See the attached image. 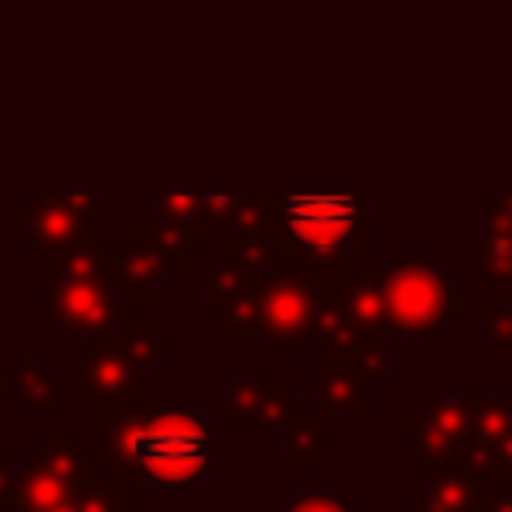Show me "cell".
Here are the masks:
<instances>
[{
  "label": "cell",
  "instance_id": "8992f818",
  "mask_svg": "<svg viewBox=\"0 0 512 512\" xmlns=\"http://www.w3.org/2000/svg\"><path fill=\"white\" fill-rule=\"evenodd\" d=\"M284 408H288V400L280 392V380L276 376H256V380H244V384L232 388V396H228V412H232L228 424L232 428H240V424L260 428V424H272L276 412H284Z\"/></svg>",
  "mask_w": 512,
  "mask_h": 512
},
{
  "label": "cell",
  "instance_id": "ba28073f",
  "mask_svg": "<svg viewBox=\"0 0 512 512\" xmlns=\"http://www.w3.org/2000/svg\"><path fill=\"white\" fill-rule=\"evenodd\" d=\"M464 424H468V400H452V396L436 400L432 412H416V416H412V432H416V440H420L424 448H444V444H452V440L464 432Z\"/></svg>",
  "mask_w": 512,
  "mask_h": 512
},
{
  "label": "cell",
  "instance_id": "52a82bcc",
  "mask_svg": "<svg viewBox=\"0 0 512 512\" xmlns=\"http://www.w3.org/2000/svg\"><path fill=\"white\" fill-rule=\"evenodd\" d=\"M136 344H104V348H88L84 364H80V380L88 392H120L128 380V368L140 364Z\"/></svg>",
  "mask_w": 512,
  "mask_h": 512
},
{
  "label": "cell",
  "instance_id": "9c48e42d",
  "mask_svg": "<svg viewBox=\"0 0 512 512\" xmlns=\"http://www.w3.org/2000/svg\"><path fill=\"white\" fill-rule=\"evenodd\" d=\"M432 512H476V476L460 468H444L428 480Z\"/></svg>",
  "mask_w": 512,
  "mask_h": 512
},
{
  "label": "cell",
  "instance_id": "6da1fadb",
  "mask_svg": "<svg viewBox=\"0 0 512 512\" xmlns=\"http://www.w3.org/2000/svg\"><path fill=\"white\" fill-rule=\"evenodd\" d=\"M120 452L136 464V472L160 480V484H188L200 476L208 456V432L192 412H160L140 420Z\"/></svg>",
  "mask_w": 512,
  "mask_h": 512
},
{
  "label": "cell",
  "instance_id": "277c9868",
  "mask_svg": "<svg viewBox=\"0 0 512 512\" xmlns=\"http://www.w3.org/2000/svg\"><path fill=\"white\" fill-rule=\"evenodd\" d=\"M52 316L68 336L76 332H104L112 316V288L108 276L100 272V260L88 252L84 260H68V272L52 288Z\"/></svg>",
  "mask_w": 512,
  "mask_h": 512
},
{
  "label": "cell",
  "instance_id": "5bb4252c",
  "mask_svg": "<svg viewBox=\"0 0 512 512\" xmlns=\"http://www.w3.org/2000/svg\"><path fill=\"white\" fill-rule=\"evenodd\" d=\"M12 492H16V480L4 472V456H0V500H4V496H12Z\"/></svg>",
  "mask_w": 512,
  "mask_h": 512
},
{
  "label": "cell",
  "instance_id": "9a60e30c",
  "mask_svg": "<svg viewBox=\"0 0 512 512\" xmlns=\"http://www.w3.org/2000/svg\"><path fill=\"white\" fill-rule=\"evenodd\" d=\"M492 512H512V492H504V496L492 504Z\"/></svg>",
  "mask_w": 512,
  "mask_h": 512
},
{
  "label": "cell",
  "instance_id": "7a4b0ae2",
  "mask_svg": "<svg viewBox=\"0 0 512 512\" xmlns=\"http://www.w3.org/2000/svg\"><path fill=\"white\" fill-rule=\"evenodd\" d=\"M384 292V320L400 332H444L456 316V292L452 284L416 252H392V268L380 280Z\"/></svg>",
  "mask_w": 512,
  "mask_h": 512
},
{
  "label": "cell",
  "instance_id": "4fadbf2b",
  "mask_svg": "<svg viewBox=\"0 0 512 512\" xmlns=\"http://www.w3.org/2000/svg\"><path fill=\"white\" fill-rule=\"evenodd\" d=\"M288 512H348L340 500H332V496H324V492H308V496H300Z\"/></svg>",
  "mask_w": 512,
  "mask_h": 512
},
{
  "label": "cell",
  "instance_id": "5b68a950",
  "mask_svg": "<svg viewBox=\"0 0 512 512\" xmlns=\"http://www.w3.org/2000/svg\"><path fill=\"white\" fill-rule=\"evenodd\" d=\"M252 316L260 320L256 328H264V332H272V336H280L288 344L292 336H300L316 320L312 292H308V284L300 276L280 272V276L260 284V296L252 300Z\"/></svg>",
  "mask_w": 512,
  "mask_h": 512
},
{
  "label": "cell",
  "instance_id": "8fae6325",
  "mask_svg": "<svg viewBox=\"0 0 512 512\" xmlns=\"http://www.w3.org/2000/svg\"><path fill=\"white\" fill-rule=\"evenodd\" d=\"M484 256H488V272L484 276H508L512 272V220H500L496 228H488L484 236Z\"/></svg>",
  "mask_w": 512,
  "mask_h": 512
},
{
  "label": "cell",
  "instance_id": "7c38bea8",
  "mask_svg": "<svg viewBox=\"0 0 512 512\" xmlns=\"http://www.w3.org/2000/svg\"><path fill=\"white\" fill-rule=\"evenodd\" d=\"M480 316H484V332H488L504 352H512V312L500 308V304H484Z\"/></svg>",
  "mask_w": 512,
  "mask_h": 512
},
{
  "label": "cell",
  "instance_id": "30bf717a",
  "mask_svg": "<svg viewBox=\"0 0 512 512\" xmlns=\"http://www.w3.org/2000/svg\"><path fill=\"white\" fill-rule=\"evenodd\" d=\"M8 372H12V384L20 388V396H24L32 408H60V396H56L52 380H48L32 360H12Z\"/></svg>",
  "mask_w": 512,
  "mask_h": 512
},
{
  "label": "cell",
  "instance_id": "3957f363",
  "mask_svg": "<svg viewBox=\"0 0 512 512\" xmlns=\"http://www.w3.org/2000/svg\"><path fill=\"white\" fill-rule=\"evenodd\" d=\"M280 228L292 236V244L308 252H340L356 244L364 224V204L348 192H296L276 204Z\"/></svg>",
  "mask_w": 512,
  "mask_h": 512
}]
</instances>
